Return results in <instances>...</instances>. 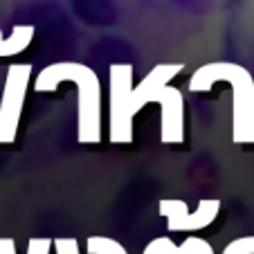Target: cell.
Masks as SVG:
<instances>
[{"label":"cell","instance_id":"cell-1","mask_svg":"<svg viewBox=\"0 0 254 254\" xmlns=\"http://www.w3.org/2000/svg\"><path fill=\"white\" fill-rule=\"evenodd\" d=\"M183 67L158 65L137 88L130 86L133 67L128 63L111 65V126L108 137L113 144L133 142V117L149 101L162 106V124L160 139L162 144H183L185 142V108L183 95L176 88H169L167 81Z\"/></svg>","mask_w":254,"mask_h":254},{"label":"cell","instance_id":"cell-2","mask_svg":"<svg viewBox=\"0 0 254 254\" xmlns=\"http://www.w3.org/2000/svg\"><path fill=\"white\" fill-rule=\"evenodd\" d=\"M61 81H72L79 88V144H99L101 139V90L95 70L81 63H57L36 77V90L50 92Z\"/></svg>","mask_w":254,"mask_h":254},{"label":"cell","instance_id":"cell-3","mask_svg":"<svg viewBox=\"0 0 254 254\" xmlns=\"http://www.w3.org/2000/svg\"><path fill=\"white\" fill-rule=\"evenodd\" d=\"M216 81L232 83V142H254V83L248 70L234 63H209L202 65L189 81L193 92L209 90Z\"/></svg>","mask_w":254,"mask_h":254},{"label":"cell","instance_id":"cell-4","mask_svg":"<svg viewBox=\"0 0 254 254\" xmlns=\"http://www.w3.org/2000/svg\"><path fill=\"white\" fill-rule=\"evenodd\" d=\"M160 216L167 218L169 232H200L209 227L221 214V200L218 198H202L196 209L180 198H162L158 205Z\"/></svg>","mask_w":254,"mask_h":254},{"label":"cell","instance_id":"cell-5","mask_svg":"<svg viewBox=\"0 0 254 254\" xmlns=\"http://www.w3.org/2000/svg\"><path fill=\"white\" fill-rule=\"evenodd\" d=\"M27 81H29V65L9 67L2 101H0V144H11L16 139L20 115H23Z\"/></svg>","mask_w":254,"mask_h":254},{"label":"cell","instance_id":"cell-6","mask_svg":"<svg viewBox=\"0 0 254 254\" xmlns=\"http://www.w3.org/2000/svg\"><path fill=\"white\" fill-rule=\"evenodd\" d=\"M32 34H34V27L23 25V27H14V34H11L9 39L0 36V57H9V54L23 52L29 45V41H32Z\"/></svg>","mask_w":254,"mask_h":254},{"label":"cell","instance_id":"cell-7","mask_svg":"<svg viewBox=\"0 0 254 254\" xmlns=\"http://www.w3.org/2000/svg\"><path fill=\"white\" fill-rule=\"evenodd\" d=\"M88 254H128L126 248L108 236H90L88 239Z\"/></svg>","mask_w":254,"mask_h":254},{"label":"cell","instance_id":"cell-8","mask_svg":"<svg viewBox=\"0 0 254 254\" xmlns=\"http://www.w3.org/2000/svg\"><path fill=\"white\" fill-rule=\"evenodd\" d=\"M223 254H254V236H241L227 243Z\"/></svg>","mask_w":254,"mask_h":254},{"label":"cell","instance_id":"cell-9","mask_svg":"<svg viewBox=\"0 0 254 254\" xmlns=\"http://www.w3.org/2000/svg\"><path fill=\"white\" fill-rule=\"evenodd\" d=\"M52 248H54V254H81L79 241L70 239V236H59V239H54Z\"/></svg>","mask_w":254,"mask_h":254},{"label":"cell","instance_id":"cell-10","mask_svg":"<svg viewBox=\"0 0 254 254\" xmlns=\"http://www.w3.org/2000/svg\"><path fill=\"white\" fill-rule=\"evenodd\" d=\"M52 252V239L48 236H32L27 243V254H50Z\"/></svg>","mask_w":254,"mask_h":254},{"label":"cell","instance_id":"cell-11","mask_svg":"<svg viewBox=\"0 0 254 254\" xmlns=\"http://www.w3.org/2000/svg\"><path fill=\"white\" fill-rule=\"evenodd\" d=\"M187 245H189V254H214V250H211V245L207 243L205 239H200V236H187Z\"/></svg>","mask_w":254,"mask_h":254},{"label":"cell","instance_id":"cell-12","mask_svg":"<svg viewBox=\"0 0 254 254\" xmlns=\"http://www.w3.org/2000/svg\"><path fill=\"white\" fill-rule=\"evenodd\" d=\"M164 243H167V236H158L144 248L142 254H164Z\"/></svg>","mask_w":254,"mask_h":254},{"label":"cell","instance_id":"cell-13","mask_svg":"<svg viewBox=\"0 0 254 254\" xmlns=\"http://www.w3.org/2000/svg\"><path fill=\"white\" fill-rule=\"evenodd\" d=\"M0 254H16V243L9 236H0Z\"/></svg>","mask_w":254,"mask_h":254}]
</instances>
